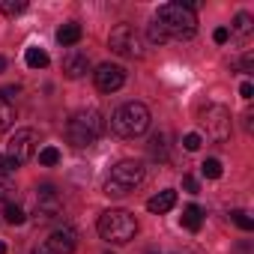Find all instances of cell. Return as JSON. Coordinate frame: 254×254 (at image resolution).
Returning a JSON list of instances; mask_svg holds the SVG:
<instances>
[{
	"label": "cell",
	"instance_id": "cell-32",
	"mask_svg": "<svg viewBox=\"0 0 254 254\" xmlns=\"http://www.w3.org/2000/svg\"><path fill=\"white\" fill-rule=\"evenodd\" d=\"M183 186H186L189 191H197V180H194V177H183Z\"/></svg>",
	"mask_w": 254,
	"mask_h": 254
},
{
	"label": "cell",
	"instance_id": "cell-6",
	"mask_svg": "<svg viewBox=\"0 0 254 254\" xmlns=\"http://www.w3.org/2000/svg\"><path fill=\"white\" fill-rule=\"evenodd\" d=\"M108 45H111L114 54H120L126 60H141L147 54V42L132 24H117L111 30V36H108Z\"/></svg>",
	"mask_w": 254,
	"mask_h": 254
},
{
	"label": "cell",
	"instance_id": "cell-25",
	"mask_svg": "<svg viewBox=\"0 0 254 254\" xmlns=\"http://www.w3.org/2000/svg\"><path fill=\"white\" fill-rule=\"evenodd\" d=\"M0 9H3V15H21L27 9V3H24V0H3Z\"/></svg>",
	"mask_w": 254,
	"mask_h": 254
},
{
	"label": "cell",
	"instance_id": "cell-15",
	"mask_svg": "<svg viewBox=\"0 0 254 254\" xmlns=\"http://www.w3.org/2000/svg\"><path fill=\"white\" fill-rule=\"evenodd\" d=\"M200 224H203V209H200L197 203H189V206L183 209V227L191 230V233H197Z\"/></svg>",
	"mask_w": 254,
	"mask_h": 254
},
{
	"label": "cell",
	"instance_id": "cell-13",
	"mask_svg": "<svg viewBox=\"0 0 254 254\" xmlns=\"http://www.w3.org/2000/svg\"><path fill=\"white\" fill-rule=\"evenodd\" d=\"M177 206V191L174 189H165V191H159V194H153L150 200H147V209L153 212V215H165V212H171Z\"/></svg>",
	"mask_w": 254,
	"mask_h": 254
},
{
	"label": "cell",
	"instance_id": "cell-7",
	"mask_svg": "<svg viewBox=\"0 0 254 254\" xmlns=\"http://www.w3.org/2000/svg\"><path fill=\"white\" fill-rule=\"evenodd\" d=\"M200 126L206 129V138L215 141V144H224L230 138V129H233V120H230V111L224 105H206L200 111Z\"/></svg>",
	"mask_w": 254,
	"mask_h": 254
},
{
	"label": "cell",
	"instance_id": "cell-2",
	"mask_svg": "<svg viewBox=\"0 0 254 254\" xmlns=\"http://www.w3.org/2000/svg\"><path fill=\"white\" fill-rule=\"evenodd\" d=\"M150 108L141 105V102H126L120 105L114 114H111V132L117 138H126V141H132V138H141L147 129H150Z\"/></svg>",
	"mask_w": 254,
	"mask_h": 254
},
{
	"label": "cell",
	"instance_id": "cell-4",
	"mask_svg": "<svg viewBox=\"0 0 254 254\" xmlns=\"http://www.w3.org/2000/svg\"><path fill=\"white\" fill-rule=\"evenodd\" d=\"M96 230L105 242L111 245H126V242H132L135 233H138V221L129 209H108L99 215L96 221Z\"/></svg>",
	"mask_w": 254,
	"mask_h": 254
},
{
	"label": "cell",
	"instance_id": "cell-11",
	"mask_svg": "<svg viewBox=\"0 0 254 254\" xmlns=\"http://www.w3.org/2000/svg\"><path fill=\"white\" fill-rule=\"evenodd\" d=\"M75 248H78V233H75L69 224L54 227V233L45 239V251H48V254H72Z\"/></svg>",
	"mask_w": 254,
	"mask_h": 254
},
{
	"label": "cell",
	"instance_id": "cell-22",
	"mask_svg": "<svg viewBox=\"0 0 254 254\" xmlns=\"http://www.w3.org/2000/svg\"><path fill=\"white\" fill-rule=\"evenodd\" d=\"M230 221H233L239 230H245V233L254 230V218H251L248 212H242V209H233V212H230Z\"/></svg>",
	"mask_w": 254,
	"mask_h": 254
},
{
	"label": "cell",
	"instance_id": "cell-34",
	"mask_svg": "<svg viewBox=\"0 0 254 254\" xmlns=\"http://www.w3.org/2000/svg\"><path fill=\"white\" fill-rule=\"evenodd\" d=\"M0 254H6V245H3V242H0Z\"/></svg>",
	"mask_w": 254,
	"mask_h": 254
},
{
	"label": "cell",
	"instance_id": "cell-20",
	"mask_svg": "<svg viewBox=\"0 0 254 254\" xmlns=\"http://www.w3.org/2000/svg\"><path fill=\"white\" fill-rule=\"evenodd\" d=\"M12 197H15V186H12V180H9V177H0V206H9Z\"/></svg>",
	"mask_w": 254,
	"mask_h": 254
},
{
	"label": "cell",
	"instance_id": "cell-17",
	"mask_svg": "<svg viewBox=\"0 0 254 254\" xmlns=\"http://www.w3.org/2000/svg\"><path fill=\"white\" fill-rule=\"evenodd\" d=\"M24 60H27V66H30V69H45V66L51 63V60H48V54H45L42 48H27V51H24Z\"/></svg>",
	"mask_w": 254,
	"mask_h": 254
},
{
	"label": "cell",
	"instance_id": "cell-28",
	"mask_svg": "<svg viewBox=\"0 0 254 254\" xmlns=\"http://www.w3.org/2000/svg\"><path fill=\"white\" fill-rule=\"evenodd\" d=\"M150 42H159V45H162V42H168V39H165V33L159 30V24H156V21L150 24Z\"/></svg>",
	"mask_w": 254,
	"mask_h": 254
},
{
	"label": "cell",
	"instance_id": "cell-3",
	"mask_svg": "<svg viewBox=\"0 0 254 254\" xmlns=\"http://www.w3.org/2000/svg\"><path fill=\"white\" fill-rule=\"evenodd\" d=\"M102 132H105V120H102V114H99L96 108H84V111L72 114L69 123H66V138H69V144L78 147V150L93 147V144L102 138Z\"/></svg>",
	"mask_w": 254,
	"mask_h": 254
},
{
	"label": "cell",
	"instance_id": "cell-24",
	"mask_svg": "<svg viewBox=\"0 0 254 254\" xmlns=\"http://www.w3.org/2000/svg\"><path fill=\"white\" fill-rule=\"evenodd\" d=\"M3 215H6V221L9 224H24V209L18 206V203H9V206H3Z\"/></svg>",
	"mask_w": 254,
	"mask_h": 254
},
{
	"label": "cell",
	"instance_id": "cell-9",
	"mask_svg": "<svg viewBox=\"0 0 254 254\" xmlns=\"http://www.w3.org/2000/svg\"><path fill=\"white\" fill-rule=\"evenodd\" d=\"M57 215H63V197L57 194V189L51 183L36 189V218L39 221H54Z\"/></svg>",
	"mask_w": 254,
	"mask_h": 254
},
{
	"label": "cell",
	"instance_id": "cell-10",
	"mask_svg": "<svg viewBox=\"0 0 254 254\" xmlns=\"http://www.w3.org/2000/svg\"><path fill=\"white\" fill-rule=\"evenodd\" d=\"M93 78H96V87H99L102 93H117V90L126 84V69L117 66V63H102V66L93 72Z\"/></svg>",
	"mask_w": 254,
	"mask_h": 254
},
{
	"label": "cell",
	"instance_id": "cell-21",
	"mask_svg": "<svg viewBox=\"0 0 254 254\" xmlns=\"http://www.w3.org/2000/svg\"><path fill=\"white\" fill-rule=\"evenodd\" d=\"M36 156H39V165H45V168H54L60 162V150L57 147H42Z\"/></svg>",
	"mask_w": 254,
	"mask_h": 254
},
{
	"label": "cell",
	"instance_id": "cell-12",
	"mask_svg": "<svg viewBox=\"0 0 254 254\" xmlns=\"http://www.w3.org/2000/svg\"><path fill=\"white\" fill-rule=\"evenodd\" d=\"M87 72H90V57H87L84 51H69V54L63 57V75H66V78L78 81V78H84Z\"/></svg>",
	"mask_w": 254,
	"mask_h": 254
},
{
	"label": "cell",
	"instance_id": "cell-16",
	"mask_svg": "<svg viewBox=\"0 0 254 254\" xmlns=\"http://www.w3.org/2000/svg\"><path fill=\"white\" fill-rule=\"evenodd\" d=\"M150 156L159 159V162L168 159V135H165V132H159V135L150 138Z\"/></svg>",
	"mask_w": 254,
	"mask_h": 254
},
{
	"label": "cell",
	"instance_id": "cell-1",
	"mask_svg": "<svg viewBox=\"0 0 254 254\" xmlns=\"http://www.w3.org/2000/svg\"><path fill=\"white\" fill-rule=\"evenodd\" d=\"M156 24L165 33V39H177V42L191 39L197 33V15L183 3H162L156 12Z\"/></svg>",
	"mask_w": 254,
	"mask_h": 254
},
{
	"label": "cell",
	"instance_id": "cell-23",
	"mask_svg": "<svg viewBox=\"0 0 254 254\" xmlns=\"http://www.w3.org/2000/svg\"><path fill=\"white\" fill-rule=\"evenodd\" d=\"M200 174H203L206 180H218V177H221V162H218V159H206V162L200 165Z\"/></svg>",
	"mask_w": 254,
	"mask_h": 254
},
{
	"label": "cell",
	"instance_id": "cell-18",
	"mask_svg": "<svg viewBox=\"0 0 254 254\" xmlns=\"http://www.w3.org/2000/svg\"><path fill=\"white\" fill-rule=\"evenodd\" d=\"M12 123H15V108H12V102L0 99V132L12 129Z\"/></svg>",
	"mask_w": 254,
	"mask_h": 254
},
{
	"label": "cell",
	"instance_id": "cell-30",
	"mask_svg": "<svg viewBox=\"0 0 254 254\" xmlns=\"http://www.w3.org/2000/svg\"><path fill=\"white\" fill-rule=\"evenodd\" d=\"M18 90H21V87H3V90H0V99H6V102H12V99L18 96Z\"/></svg>",
	"mask_w": 254,
	"mask_h": 254
},
{
	"label": "cell",
	"instance_id": "cell-26",
	"mask_svg": "<svg viewBox=\"0 0 254 254\" xmlns=\"http://www.w3.org/2000/svg\"><path fill=\"white\" fill-rule=\"evenodd\" d=\"M200 144H203V141H200V135H197V132H189V135L183 138V147H186L189 153H194V150H200Z\"/></svg>",
	"mask_w": 254,
	"mask_h": 254
},
{
	"label": "cell",
	"instance_id": "cell-31",
	"mask_svg": "<svg viewBox=\"0 0 254 254\" xmlns=\"http://www.w3.org/2000/svg\"><path fill=\"white\" fill-rule=\"evenodd\" d=\"M239 96H242V99H251V96H254V87H251V81H242V87H239Z\"/></svg>",
	"mask_w": 254,
	"mask_h": 254
},
{
	"label": "cell",
	"instance_id": "cell-33",
	"mask_svg": "<svg viewBox=\"0 0 254 254\" xmlns=\"http://www.w3.org/2000/svg\"><path fill=\"white\" fill-rule=\"evenodd\" d=\"M6 69V57H0V72H3Z\"/></svg>",
	"mask_w": 254,
	"mask_h": 254
},
{
	"label": "cell",
	"instance_id": "cell-19",
	"mask_svg": "<svg viewBox=\"0 0 254 254\" xmlns=\"http://www.w3.org/2000/svg\"><path fill=\"white\" fill-rule=\"evenodd\" d=\"M233 30H236L239 36H248V33L254 30V18H251L248 12H239V15L233 18Z\"/></svg>",
	"mask_w": 254,
	"mask_h": 254
},
{
	"label": "cell",
	"instance_id": "cell-14",
	"mask_svg": "<svg viewBox=\"0 0 254 254\" xmlns=\"http://www.w3.org/2000/svg\"><path fill=\"white\" fill-rule=\"evenodd\" d=\"M81 36H84V27H81L78 21H66V24L57 30V42H60V45H66V48L78 45V42H81Z\"/></svg>",
	"mask_w": 254,
	"mask_h": 254
},
{
	"label": "cell",
	"instance_id": "cell-27",
	"mask_svg": "<svg viewBox=\"0 0 254 254\" xmlns=\"http://www.w3.org/2000/svg\"><path fill=\"white\" fill-rule=\"evenodd\" d=\"M15 171H18V168H15L3 153H0V177H9V174H15Z\"/></svg>",
	"mask_w": 254,
	"mask_h": 254
},
{
	"label": "cell",
	"instance_id": "cell-8",
	"mask_svg": "<svg viewBox=\"0 0 254 254\" xmlns=\"http://www.w3.org/2000/svg\"><path fill=\"white\" fill-rule=\"evenodd\" d=\"M36 132L33 129H15L12 132V138H9V144H6V159L15 165V168H21L24 162H30L33 156H36Z\"/></svg>",
	"mask_w": 254,
	"mask_h": 254
},
{
	"label": "cell",
	"instance_id": "cell-29",
	"mask_svg": "<svg viewBox=\"0 0 254 254\" xmlns=\"http://www.w3.org/2000/svg\"><path fill=\"white\" fill-rule=\"evenodd\" d=\"M212 39H215V45H224V42L230 39V30H227V27H215V33H212Z\"/></svg>",
	"mask_w": 254,
	"mask_h": 254
},
{
	"label": "cell",
	"instance_id": "cell-5",
	"mask_svg": "<svg viewBox=\"0 0 254 254\" xmlns=\"http://www.w3.org/2000/svg\"><path fill=\"white\" fill-rule=\"evenodd\" d=\"M144 177H147V171H144L141 162L126 159V162H120V165L111 168V174H108V180H105V194H108V197H123V194L135 191V189L144 183Z\"/></svg>",
	"mask_w": 254,
	"mask_h": 254
}]
</instances>
